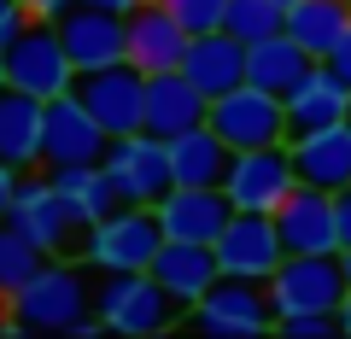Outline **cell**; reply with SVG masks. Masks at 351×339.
<instances>
[{
  "label": "cell",
  "mask_w": 351,
  "mask_h": 339,
  "mask_svg": "<svg viewBox=\"0 0 351 339\" xmlns=\"http://www.w3.org/2000/svg\"><path fill=\"white\" fill-rule=\"evenodd\" d=\"M188 41H193L188 29L176 24L158 0H147L141 12H129V47H123V59L135 64V71H147V76H158V71H182V59H188Z\"/></svg>",
  "instance_id": "obj_19"
},
{
  "label": "cell",
  "mask_w": 351,
  "mask_h": 339,
  "mask_svg": "<svg viewBox=\"0 0 351 339\" xmlns=\"http://www.w3.org/2000/svg\"><path fill=\"white\" fill-rule=\"evenodd\" d=\"M293 164H299V181L311 188H351V123H328V129H311V135H293Z\"/></svg>",
  "instance_id": "obj_22"
},
{
  "label": "cell",
  "mask_w": 351,
  "mask_h": 339,
  "mask_svg": "<svg viewBox=\"0 0 351 339\" xmlns=\"http://www.w3.org/2000/svg\"><path fill=\"white\" fill-rule=\"evenodd\" d=\"M334 211H339V240L351 246V188H339V193H334ZM346 246H339V251H346Z\"/></svg>",
  "instance_id": "obj_35"
},
{
  "label": "cell",
  "mask_w": 351,
  "mask_h": 339,
  "mask_svg": "<svg viewBox=\"0 0 351 339\" xmlns=\"http://www.w3.org/2000/svg\"><path fill=\"white\" fill-rule=\"evenodd\" d=\"M94 316L106 322V334L147 339V334L176 327L188 310L158 287L152 269H100V281H94Z\"/></svg>",
  "instance_id": "obj_1"
},
{
  "label": "cell",
  "mask_w": 351,
  "mask_h": 339,
  "mask_svg": "<svg viewBox=\"0 0 351 339\" xmlns=\"http://www.w3.org/2000/svg\"><path fill=\"white\" fill-rule=\"evenodd\" d=\"M269 304L276 316H299V310H339L351 292L346 281V264H339V251H287L281 269L269 281Z\"/></svg>",
  "instance_id": "obj_5"
},
{
  "label": "cell",
  "mask_w": 351,
  "mask_h": 339,
  "mask_svg": "<svg viewBox=\"0 0 351 339\" xmlns=\"http://www.w3.org/2000/svg\"><path fill=\"white\" fill-rule=\"evenodd\" d=\"M182 71L193 76V88H199L205 100H217V94H228V88L246 82V41L228 36V29H205V36L188 41Z\"/></svg>",
  "instance_id": "obj_20"
},
{
  "label": "cell",
  "mask_w": 351,
  "mask_h": 339,
  "mask_svg": "<svg viewBox=\"0 0 351 339\" xmlns=\"http://www.w3.org/2000/svg\"><path fill=\"white\" fill-rule=\"evenodd\" d=\"M106 147H112V135L100 129V117L76 100V88L59 94V100H47V140H41L47 170L53 164H100Z\"/></svg>",
  "instance_id": "obj_14"
},
{
  "label": "cell",
  "mask_w": 351,
  "mask_h": 339,
  "mask_svg": "<svg viewBox=\"0 0 351 339\" xmlns=\"http://www.w3.org/2000/svg\"><path fill=\"white\" fill-rule=\"evenodd\" d=\"M88 6H106V12H141V6H147V0H88Z\"/></svg>",
  "instance_id": "obj_37"
},
{
  "label": "cell",
  "mask_w": 351,
  "mask_h": 339,
  "mask_svg": "<svg viewBox=\"0 0 351 339\" xmlns=\"http://www.w3.org/2000/svg\"><path fill=\"white\" fill-rule=\"evenodd\" d=\"M76 100L100 117L106 135H135V129H147V71H135L129 59L106 64V71H82Z\"/></svg>",
  "instance_id": "obj_9"
},
{
  "label": "cell",
  "mask_w": 351,
  "mask_h": 339,
  "mask_svg": "<svg viewBox=\"0 0 351 339\" xmlns=\"http://www.w3.org/2000/svg\"><path fill=\"white\" fill-rule=\"evenodd\" d=\"M188 322L211 339H258L276 327V304H269V287L263 281H240L223 275L199 304L188 310Z\"/></svg>",
  "instance_id": "obj_6"
},
{
  "label": "cell",
  "mask_w": 351,
  "mask_h": 339,
  "mask_svg": "<svg viewBox=\"0 0 351 339\" xmlns=\"http://www.w3.org/2000/svg\"><path fill=\"white\" fill-rule=\"evenodd\" d=\"M205 112H211V100L193 88L188 71H158V76H147V129H152V135L176 140L182 129L205 123Z\"/></svg>",
  "instance_id": "obj_23"
},
{
  "label": "cell",
  "mask_w": 351,
  "mask_h": 339,
  "mask_svg": "<svg viewBox=\"0 0 351 339\" xmlns=\"http://www.w3.org/2000/svg\"><path fill=\"white\" fill-rule=\"evenodd\" d=\"M276 228H281V246H287V251H339V246H346V240H339L334 193L311 188V181H299V188L281 199Z\"/></svg>",
  "instance_id": "obj_16"
},
{
  "label": "cell",
  "mask_w": 351,
  "mask_h": 339,
  "mask_svg": "<svg viewBox=\"0 0 351 339\" xmlns=\"http://www.w3.org/2000/svg\"><path fill=\"white\" fill-rule=\"evenodd\" d=\"M287 258L281 246V228H276V211H234L228 228L217 234V264L223 275H240V281H269Z\"/></svg>",
  "instance_id": "obj_12"
},
{
  "label": "cell",
  "mask_w": 351,
  "mask_h": 339,
  "mask_svg": "<svg viewBox=\"0 0 351 339\" xmlns=\"http://www.w3.org/2000/svg\"><path fill=\"white\" fill-rule=\"evenodd\" d=\"M276 334H287V339H328V334H346V327H339V310H299V316H276Z\"/></svg>",
  "instance_id": "obj_31"
},
{
  "label": "cell",
  "mask_w": 351,
  "mask_h": 339,
  "mask_svg": "<svg viewBox=\"0 0 351 339\" xmlns=\"http://www.w3.org/2000/svg\"><path fill=\"white\" fill-rule=\"evenodd\" d=\"M29 24V12H24V0H0V47L18 36V29Z\"/></svg>",
  "instance_id": "obj_32"
},
{
  "label": "cell",
  "mask_w": 351,
  "mask_h": 339,
  "mask_svg": "<svg viewBox=\"0 0 351 339\" xmlns=\"http://www.w3.org/2000/svg\"><path fill=\"white\" fill-rule=\"evenodd\" d=\"M287 6H293V0H228L223 29H228V36H240V41L252 47V41L281 36V29H287Z\"/></svg>",
  "instance_id": "obj_28"
},
{
  "label": "cell",
  "mask_w": 351,
  "mask_h": 339,
  "mask_svg": "<svg viewBox=\"0 0 351 339\" xmlns=\"http://www.w3.org/2000/svg\"><path fill=\"white\" fill-rule=\"evenodd\" d=\"M6 88H24L36 100H59V94L76 88V64L64 53L59 24H41L29 18L12 41H6Z\"/></svg>",
  "instance_id": "obj_4"
},
{
  "label": "cell",
  "mask_w": 351,
  "mask_h": 339,
  "mask_svg": "<svg viewBox=\"0 0 351 339\" xmlns=\"http://www.w3.org/2000/svg\"><path fill=\"white\" fill-rule=\"evenodd\" d=\"M6 316H12V299H6V292H0V327H6Z\"/></svg>",
  "instance_id": "obj_39"
},
{
  "label": "cell",
  "mask_w": 351,
  "mask_h": 339,
  "mask_svg": "<svg viewBox=\"0 0 351 339\" xmlns=\"http://www.w3.org/2000/svg\"><path fill=\"white\" fill-rule=\"evenodd\" d=\"M6 223L24 240H36L47 258H64V246L82 240V223H76V211L64 205V193L53 188V176H29V170H24V181H18V199H12V211H6Z\"/></svg>",
  "instance_id": "obj_11"
},
{
  "label": "cell",
  "mask_w": 351,
  "mask_h": 339,
  "mask_svg": "<svg viewBox=\"0 0 351 339\" xmlns=\"http://www.w3.org/2000/svg\"><path fill=\"white\" fill-rule=\"evenodd\" d=\"M12 316L36 334H76L94 316V281L64 258H47L24 287L12 292Z\"/></svg>",
  "instance_id": "obj_2"
},
{
  "label": "cell",
  "mask_w": 351,
  "mask_h": 339,
  "mask_svg": "<svg viewBox=\"0 0 351 339\" xmlns=\"http://www.w3.org/2000/svg\"><path fill=\"white\" fill-rule=\"evenodd\" d=\"M152 211H158L164 240H199V246H217V234H223L228 216H234V199H228L223 188H182V181H176Z\"/></svg>",
  "instance_id": "obj_15"
},
{
  "label": "cell",
  "mask_w": 351,
  "mask_h": 339,
  "mask_svg": "<svg viewBox=\"0 0 351 339\" xmlns=\"http://www.w3.org/2000/svg\"><path fill=\"white\" fill-rule=\"evenodd\" d=\"M41 264H47V251H41L36 240H24L12 223H0V292L12 299V292L24 287V281L36 275Z\"/></svg>",
  "instance_id": "obj_29"
},
{
  "label": "cell",
  "mask_w": 351,
  "mask_h": 339,
  "mask_svg": "<svg viewBox=\"0 0 351 339\" xmlns=\"http://www.w3.org/2000/svg\"><path fill=\"white\" fill-rule=\"evenodd\" d=\"M47 176H53V188L64 193V205L76 211L82 228L100 223V216H112L117 205H123V193H117V181H112L106 164H53Z\"/></svg>",
  "instance_id": "obj_26"
},
{
  "label": "cell",
  "mask_w": 351,
  "mask_h": 339,
  "mask_svg": "<svg viewBox=\"0 0 351 339\" xmlns=\"http://www.w3.org/2000/svg\"><path fill=\"white\" fill-rule=\"evenodd\" d=\"M339 264H346V281H351V246H346V251H339Z\"/></svg>",
  "instance_id": "obj_40"
},
{
  "label": "cell",
  "mask_w": 351,
  "mask_h": 339,
  "mask_svg": "<svg viewBox=\"0 0 351 339\" xmlns=\"http://www.w3.org/2000/svg\"><path fill=\"white\" fill-rule=\"evenodd\" d=\"M106 170H112L117 193H123V205H158L164 193L176 188L170 176V140L152 135V129H135V135H112V147H106Z\"/></svg>",
  "instance_id": "obj_8"
},
{
  "label": "cell",
  "mask_w": 351,
  "mask_h": 339,
  "mask_svg": "<svg viewBox=\"0 0 351 339\" xmlns=\"http://www.w3.org/2000/svg\"><path fill=\"white\" fill-rule=\"evenodd\" d=\"M328 64H334V71H339V76H346V82H351V29H346V36H339V47L328 53Z\"/></svg>",
  "instance_id": "obj_36"
},
{
  "label": "cell",
  "mask_w": 351,
  "mask_h": 339,
  "mask_svg": "<svg viewBox=\"0 0 351 339\" xmlns=\"http://www.w3.org/2000/svg\"><path fill=\"white\" fill-rule=\"evenodd\" d=\"M71 6H76V0H24V12H29V18H41V24H59Z\"/></svg>",
  "instance_id": "obj_34"
},
{
  "label": "cell",
  "mask_w": 351,
  "mask_h": 339,
  "mask_svg": "<svg viewBox=\"0 0 351 339\" xmlns=\"http://www.w3.org/2000/svg\"><path fill=\"white\" fill-rule=\"evenodd\" d=\"M0 88H6V47H0Z\"/></svg>",
  "instance_id": "obj_41"
},
{
  "label": "cell",
  "mask_w": 351,
  "mask_h": 339,
  "mask_svg": "<svg viewBox=\"0 0 351 339\" xmlns=\"http://www.w3.org/2000/svg\"><path fill=\"white\" fill-rule=\"evenodd\" d=\"M152 275H158V287L170 292L182 310H193V304L223 281V264H217V246H199V240H164L158 258H152Z\"/></svg>",
  "instance_id": "obj_17"
},
{
  "label": "cell",
  "mask_w": 351,
  "mask_h": 339,
  "mask_svg": "<svg viewBox=\"0 0 351 339\" xmlns=\"http://www.w3.org/2000/svg\"><path fill=\"white\" fill-rule=\"evenodd\" d=\"M328 123H351V82L322 59V64H311V76L287 94V140L311 135V129H328Z\"/></svg>",
  "instance_id": "obj_18"
},
{
  "label": "cell",
  "mask_w": 351,
  "mask_h": 339,
  "mask_svg": "<svg viewBox=\"0 0 351 339\" xmlns=\"http://www.w3.org/2000/svg\"><path fill=\"white\" fill-rule=\"evenodd\" d=\"M59 36H64V53H71L76 76H82V71H106V64H117L123 47H129V18L76 0L71 12L59 18Z\"/></svg>",
  "instance_id": "obj_13"
},
{
  "label": "cell",
  "mask_w": 351,
  "mask_h": 339,
  "mask_svg": "<svg viewBox=\"0 0 351 339\" xmlns=\"http://www.w3.org/2000/svg\"><path fill=\"white\" fill-rule=\"evenodd\" d=\"M205 123H211L234 152L276 147V140H287V100L269 94V88H258V82H240V88H228V94L211 100Z\"/></svg>",
  "instance_id": "obj_7"
},
{
  "label": "cell",
  "mask_w": 351,
  "mask_h": 339,
  "mask_svg": "<svg viewBox=\"0 0 351 339\" xmlns=\"http://www.w3.org/2000/svg\"><path fill=\"white\" fill-rule=\"evenodd\" d=\"M228 164H234V147L217 135L211 123H193L170 140V176L182 188H223L228 181Z\"/></svg>",
  "instance_id": "obj_24"
},
{
  "label": "cell",
  "mask_w": 351,
  "mask_h": 339,
  "mask_svg": "<svg viewBox=\"0 0 351 339\" xmlns=\"http://www.w3.org/2000/svg\"><path fill=\"white\" fill-rule=\"evenodd\" d=\"M346 29H351V0H293L287 6V36L311 59H328Z\"/></svg>",
  "instance_id": "obj_27"
},
{
  "label": "cell",
  "mask_w": 351,
  "mask_h": 339,
  "mask_svg": "<svg viewBox=\"0 0 351 339\" xmlns=\"http://www.w3.org/2000/svg\"><path fill=\"white\" fill-rule=\"evenodd\" d=\"M41 140H47V100L24 88H0V158L18 170H36V164H47Z\"/></svg>",
  "instance_id": "obj_21"
},
{
  "label": "cell",
  "mask_w": 351,
  "mask_h": 339,
  "mask_svg": "<svg viewBox=\"0 0 351 339\" xmlns=\"http://www.w3.org/2000/svg\"><path fill=\"white\" fill-rule=\"evenodd\" d=\"M18 181H24V170L0 158V223H6V211H12V199H18Z\"/></svg>",
  "instance_id": "obj_33"
},
{
  "label": "cell",
  "mask_w": 351,
  "mask_h": 339,
  "mask_svg": "<svg viewBox=\"0 0 351 339\" xmlns=\"http://www.w3.org/2000/svg\"><path fill=\"white\" fill-rule=\"evenodd\" d=\"M311 64H322V59H311V53L281 29V36H263V41L246 47V82H258V88H269V94L287 100L304 76H311Z\"/></svg>",
  "instance_id": "obj_25"
},
{
  "label": "cell",
  "mask_w": 351,
  "mask_h": 339,
  "mask_svg": "<svg viewBox=\"0 0 351 339\" xmlns=\"http://www.w3.org/2000/svg\"><path fill=\"white\" fill-rule=\"evenodd\" d=\"M164 246V228H158V211L152 205H117L112 216L82 228V264L88 269H152Z\"/></svg>",
  "instance_id": "obj_3"
},
{
  "label": "cell",
  "mask_w": 351,
  "mask_h": 339,
  "mask_svg": "<svg viewBox=\"0 0 351 339\" xmlns=\"http://www.w3.org/2000/svg\"><path fill=\"white\" fill-rule=\"evenodd\" d=\"M158 6H164V12H170L182 29H188V36L223 29V18H228V0H158Z\"/></svg>",
  "instance_id": "obj_30"
},
{
  "label": "cell",
  "mask_w": 351,
  "mask_h": 339,
  "mask_svg": "<svg viewBox=\"0 0 351 339\" xmlns=\"http://www.w3.org/2000/svg\"><path fill=\"white\" fill-rule=\"evenodd\" d=\"M299 188V164H293V147L276 140V147H246L228 164L223 193L234 199V211H281V199Z\"/></svg>",
  "instance_id": "obj_10"
},
{
  "label": "cell",
  "mask_w": 351,
  "mask_h": 339,
  "mask_svg": "<svg viewBox=\"0 0 351 339\" xmlns=\"http://www.w3.org/2000/svg\"><path fill=\"white\" fill-rule=\"evenodd\" d=\"M339 327L351 334V292H346V304H339Z\"/></svg>",
  "instance_id": "obj_38"
}]
</instances>
